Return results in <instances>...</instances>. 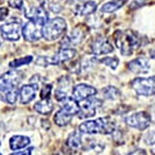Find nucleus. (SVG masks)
<instances>
[{"label":"nucleus","mask_w":155,"mask_h":155,"mask_svg":"<svg viewBox=\"0 0 155 155\" xmlns=\"http://www.w3.org/2000/svg\"><path fill=\"white\" fill-rule=\"evenodd\" d=\"M116 129L115 121L110 117H102L96 120H89L80 124L79 131L82 134H111Z\"/></svg>","instance_id":"nucleus-1"},{"label":"nucleus","mask_w":155,"mask_h":155,"mask_svg":"<svg viewBox=\"0 0 155 155\" xmlns=\"http://www.w3.org/2000/svg\"><path fill=\"white\" fill-rule=\"evenodd\" d=\"M114 41L117 48L120 50V53L124 56H130L134 50L137 49L141 45L139 35L129 30H117L114 33Z\"/></svg>","instance_id":"nucleus-2"},{"label":"nucleus","mask_w":155,"mask_h":155,"mask_svg":"<svg viewBox=\"0 0 155 155\" xmlns=\"http://www.w3.org/2000/svg\"><path fill=\"white\" fill-rule=\"evenodd\" d=\"M66 31V22L62 18H54L49 20L42 27V37L48 41L59 39Z\"/></svg>","instance_id":"nucleus-3"},{"label":"nucleus","mask_w":155,"mask_h":155,"mask_svg":"<svg viewBox=\"0 0 155 155\" xmlns=\"http://www.w3.org/2000/svg\"><path fill=\"white\" fill-rule=\"evenodd\" d=\"M77 51L74 49L71 48H63L61 49L57 54H55L54 56L52 57H38L36 63L41 64V65H58V64L61 63H65V62L69 61L76 56Z\"/></svg>","instance_id":"nucleus-4"},{"label":"nucleus","mask_w":155,"mask_h":155,"mask_svg":"<svg viewBox=\"0 0 155 155\" xmlns=\"http://www.w3.org/2000/svg\"><path fill=\"white\" fill-rule=\"evenodd\" d=\"M23 79L21 72L16 71H7L0 76V95L18 90V85Z\"/></svg>","instance_id":"nucleus-5"},{"label":"nucleus","mask_w":155,"mask_h":155,"mask_svg":"<svg viewBox=\"0 0 155 155\" xmlns=\"http://www.w3.org/2000/svg\"><path fill=\"white\" fill-rule=\"evenodd\" d=\"M130 86L137 95L152 96L155 94V76L134 79Z\"/></svg>","instance_id":"nucleus-6"},{"label":"nucleus","mask_w":155,"mask_h":155,"mask_svg":"<svg viewBox=\"0 0 155 155\" xmlns=\"http://www.w3.org/2000/svg\"><path fill=\"white\" fill-rule=\"evenodd\" d=\"M125 123L139 130H145L151 123V118L146 112H137L130 116H127L125 118Z\"/></svg>","instance_id":"nucleus-7"},{"label":"nucleus","mask_w":155,"mask_h":155,"mask_svg":"<svg viewBox=\"0 0 155 155\" xmlns=\"http://www.w3.org/2000/svg\"><path fill=\"white\" fill-rule=\"evenodd\" d=\"M87 32H88V28H87L86 26H84V25H79V26L74 27V28L71 30V33L63 39L61 45L64 48H67V47H69V46L79 45L80 42H82L84 41V38L87 35Z\"/></svg>","instance_id":"nucleus-8"},{"label":"nucleus","mask_w":155,"mask_h":155,"mask_svg":"<svg viewBox=\"0 0 155 155\" xmlns=\"http://www.w3.org/2000/svg\"><path fill=\"white\" fill-rule=\"evenodd\" d=\"M80 102V101H79ZM101 101L97 98H89L84 99L80 102V118L85 119V118H90V117H93L96 114L97 107L101 106Z\"/></svg>","instance_id":"nucleus-9"},{"label":"nucleus","mask_w":155,"mask_h":155,"mask_svg":"<svg viewBox=\"0 0 155 155\" xmlns=\"http://www.w3.org/2000/svg\"><path fill=\"white\" fill-rule=\"evenodd\" d=\"M22 26L18 21H9L1 26V35L5 41H16L21 36Z\"/></svg>","instance_id":"nucleus-10"},{"label":"nucleus","mask_w":155,"mask_h":155,"mask_svg":"<svg viewBox=\"0 0 155 155\" xmlns=\"http://www.w3.org/2000/svg\"><path fill=\"white\" fill-rule=\"evenodd\" d=\"M24 14L27 19L34 22L35 24L41 25L42 27H44L47 22L49 21L48 12L46 11V8H44V6L30 7V8L25 9Z\"/></svg>","instance_id":"nucleus-11"},{"label":"nucleus","mask_w":155,"mask_h":155,"mask_svg":"<svg viewBox=\"0 0 155 155\" xmlns=\"http://www.w3.org/2000/svg\"><path fill=\"white\" fill-rule=\"evenodd\" d=\"M22 33L27 41H37L42 37V26L35 24L34 22L29 21L22 28Z\"/></svg>","instance_id":"nucleus-12"},{"label":"nucleus","mask_w":155,"mask_h":155,"mask_svg":"<svg viewBox=\"0 0 155 155\" xmlns=\"http://www.w3.org/2000/svg\"><path fill=\"white\" fill-rule=\"evenodd\" d=\"M90 50H91L92 54L101 56V55H107L112 53L114 51V47L112 46V44L107 41V38H106V37H97L91 42Z\"/></svg>","instance_id":"nucleus-13"},{"label":"nucleus","mask_w":155,"mask_h":155,"mask_svg":"<svg viewBox=\"0 0 155 155\" xmlns=\"http://www.w3.org/2000/svg\"><path fill=\"white\" fill-rule=\"evenodd\" d=\"M97 93V90L94 87L87 84H79L74 86L72 89V97L77 101H82L84 99H87L89 97L94 96Z\"/></svg>","instance_id":"nucleus-14"},{"label":"nucleus","mask_w":155,"mask_h":155,"mask_svg":"<svg viewBox=\"0 0 155 155\" xmlns=\"http://www.w3.org/2000/svg\"><path fill=\"white\" fill-rule=\"evenodd\" d=\"M72 89L71 80L68 77H62L58 82V87L55 91V98L58 101H62L68 97V94Z\"/></svg>","instance_id":"nucleus-15"},{"label":"nucleus","mask_w":155,"mask_h":155,"mask_svg":"<svg viewBox=\"0 0 155 155\" xmlns=\"http://www.w3.org/2000/svg\"><path fill=\"white\" fill-rule=\"evenodd\" d=\"M129 71L137 74H148L150 71V63L149 60L145 57H137V58L131 60L128 63Z\"/></svg>","instance_id":"nucleus-16"},{"label":"nucleus","mask_w":155,"mask_h":155,"mask_svg":"<svg viewBox=\"0 0 155 155\" xmlns=\"http://www.w3.org/2000/svg\"><path fill=\"white\" fill-rule=\"evenodd\" d=\"M37 89H38V87L33 84L23 85L19 90L20 101H21V104H29L31 101H33L36 96Z\"/></svg>","instance_id":"nucleus-17"},{"label":"nucleus","mask_w":155,"mask_h":155,"mask_svg":"<svg viewBox=\"0 0 155 155\" xmlns=\"http://www.w3.org/2000/svg\"><path fill=\"white\" fill-rule=\"evenodd\" d=\"M97 8V3L95 1H86L84 3L80 4L76 7V12L77 16H89V15H92L94 12L96 11Z\"/></svg>","instance_id":"nucleus-18"},{"label":"nucleus","mask_w":155,"mask_h":155,"mask_svg":"<svg viewBox=\"0 0 155 155\" xmlns=\"http://www.w3.org/2000/svg\"><path fill=\"white\" fill-rule=\"evenodd\" d=\"M29 144H30V139L26 136H14L9 140V147L14 151L25 148Z\"/></svg>","instance_id":"nucleus-19"},{"label":"nucleus","mask_w":155,"mask_h":155,"mask_svg":"<svg viewBox=\"0 0 155 155\" xmlns=\"http://www.w3.org/2000/svg\"><path fill=\"white\" fill-rule=\"evenodd\" d=\"M53 102L51 101L50 98H46V99H41L39 101H37L35 104H34V110L37 112V113L41 114V115H49L53 111Z\"/></svg>","instance_id":"nucleus-20"},{"label":"nucleus","mask_w":155,"mask_h":155,"mask_svg":"<svg viewBox=\"0 0 155 155\" xmlns=\"http://www.w3.org/2000/svg\"><path fill=\"white\" fill-rule=\"evenodd\" d=\"M72 115L67 113L66 111H64V110L60 109L58 112H57L56 114H55V117H54V121L55 123L57 124L58 126H65L67 124L69 123V122L71 121L72 119Z\"/></svg>","instance_id":"nucleus-21"},{"label":"nucleus","mask_w":155,"mask_h":155,"mask_svg":"<svg viewBox=\"0 0 155 155\" xmlns=\"http://www.w3.org/2000/svg\"><path fill=\"white\" fill-rule=\"evenodd\" d=\"M127 1L128 0H112V1L107 2L101 6V12H109V14L110 12H114L118 11L121 6H123Z\"/></svg>","instance_id":"nucleus-22"},{"label":"nucleus","mask_w":155,"mask_h":155,"mask_svg":"<svg viewBox=\"0 0 155 155\" xmlns=\"http://www.w3.org/2000/svg\"><path fill=\"white\" fill-rule=\"evenodd\" d=\"M81 132H72L67 139V145L71 150H78L82 147V137Z\"/></svg>","instance_id":"nucleus-23"},{"label":"nucleus","mask_w":155,"mask_h":155,"mask_svg":"<svg viewBox=\"0 0 155 155\" xmlns=\"http://www.w3.org/2000/svg\"><path fill=\"white\" fill-rule=\"evenodd\" d=\"M102 95L104 98L109 99V101H117L120 98L121 93L117 88H115L113 86H107L106 88L102 89Z\"/></svg>","instance_id":"nucleus-24"},{"label":"nucleus","mask_w":155,"mask_h":155,"mask_svg":"<svg viewBox=\"0 0 155 155\" xmlns=\"http://www.w3.org/2000/svg\"><path fill=\"white\" fill-rule=\"evenodd\" d=\"M32 60H33V57L32 56H27V57H24V58L15 59V60H12V62H9V66H11L12 68H17V67H20L22 65H27L30 62H32Z\"/></svg>","instance_id":"nucleus-25"},{"label":"nucleus","mask_w":155,"mask_h":155,"mask_svg":"<svg viewBox=\"0 0 155 155\" xmlns=\"http://www.w3.org/2000/svg\"><path fill=\"white\" fill-rule=\"evenodd\" d=\"M101 63H104L106 66H109L112 69H116L119 64V59L116 57H106L101 60Z\"/></svg>","instance_id":"nucleus-26"},{"label":"nucleus","mask_w":155,"mask_h":155,"mask_svg":"<svg viewBox=\"0 0 155 155\" xmlns=\"http://www.w3.org/2000/svg\"><path fill=\"white\" fill-rule=\"evenodd\" d=\"M51 91H52V85L51 84H46L44 87H42L41 91V99H46V98H50V95H51Z\"/></svg>","instance_id":"nucleus-27"},{"label":"nucleus","mask_w":155,"mask_h":155,"mask_svg":"<svg viewBox=\"0 0 155 155\" xmlns=\"http://www.w3.org/2000/svg\"><path fill=\"white\" fill-rule=\"evenodd\" d=\"M145 143L147 145H153L155 144V129L149 131L145 137Z\"/></svg>","instance_id":"nucleus-28"},{"label":"nucleus","mask_w":155,"mask_h":155,"mask_svg":"<svg viewBox=\"0 0 155 155\" xmlns=\"http://www.w3.org/2000/svg\"><path fill=\"white\" fill-rule=\"evenodd\" d=\"M8 5L12 7V8L21 9L24 5V1L23 0H9Z\"/></svg>","instance_id":"nucleus-29"},{"label":"nucleus","mask_w":155,"mask_h":155,"mask_svg":"<svg viewBox=\"0 0 155 155\" xmlns=\"http://www.w3.org/2000/svg\"><path fill=\"white\" fill-rule=\"evenodd\" d=\"M8 16V9L6 7H0V21L5 20Z\"/></svg>","instance_id":"nucleus-30"},{"label":"nucleus","mask_w":155,"mask_h":155,"mask_svg":"<svg viewBox=\"0 0 155 155\" xmlns=\"http://www.w3.org/2000/svg\"><path fill=\"white\" fill-rule=\"evenodd\" d=\"M32 150H33V148H27V149L23 150V151H19V152H16V153H12L11 155H31Z\"/></svg>","instance_id":"nucleus-31"},{"label":"nucleus","mask_w":155,"mask_h":155,"mask_svg":"<svg viewBox=\"0 0 155 155\" xmlns=\"http://www.w3.org/2000/svg\"><path fill=\"white\" fill-rule=\"evenodd\" d=\"M128 155H147V154H146V152H145L144 150L137 149V150H136V151L131 152V153H130V154H128Z\"/></svg>","instance_id":"nucleus-32"},{"label":"nucleus","mask_w":155,"mask_h":155,"mask_svg":"<svg viewBox=\"0 0 155 155\" xmlns=\"http://www.w3.org/2000/svg\"><path fill=\"white\" fill-rule=\"evenodd\" d=\"M149 55H150V57H151L152 59L155 60V48H153V49L151 50V51H150Z\"/></svg>","instance_id":"nucleus-33"},{"label":"nucleus","mask_w":155,"mask_h":155,"mask_svg":"<svg viewBox=\"0 0 155 155\" xmlns=\"http://www.w3.org/2000/svg\"><path fill=\"white\" fill-rule=\"evenodd\" d=\"M0 32H1V27H0ZM0 45H1V41H0Z\"/></svg>","instance_id":"nucleus-34"},{"label":"nucleus","mask_w":155,"mask_h":155,"mask_svg":"<svg viewBox=\"0 0 155 155\" xmlns=\"http://www.w3.org/2000/svg\"><path fill=\"white\" fill-rule=\"evenodd\" d=\"M0 145H1V142H0ZM0 155H2V154H1V153H0Z\"/></svg>","instance_id":"nucleus-35"}]
</instances>
